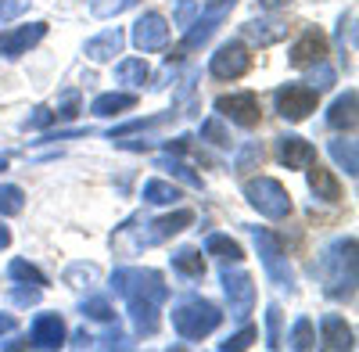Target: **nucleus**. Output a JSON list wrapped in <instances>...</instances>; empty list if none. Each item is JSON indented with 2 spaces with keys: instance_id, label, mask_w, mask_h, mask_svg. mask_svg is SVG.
<instances>
[{
  "instance_id": "obj_49",
  "label": "nucleus",
  "mask_w": 359,
  "mask_h": 352,
  "mask_svg": "<svg viewBox=\"0 0 359 352\" xmlns=\"http://www.w3.org/2000/svg\"><path fill=\"white\" fill-rule=\"evenodd\" d=\"M8 331H15V316L11 313H0V334H8Z\"/></svg>"
},
{
  "instance_id": "obj_30",
  "label": "nucleus",
  "mask_w": 359,
  "mask_h": 352,
  "mask_svg": "<svg viewBox=\"0 0 359 352\" xmlns=\"http://www.w3.org/2000/svg\"><path fill=\"white\" fill-rule=\"evenodd\" d=\"M262 158H266L262 144H259V140H248L245 148L237 151V158H233V172H252V169L262 165Z\"/></svg>"
},
{
  "instance_id": "obj_13",
  "label": "nucleus",
  "mask_w": 359,
  "mask_h": 352,
  "mask_svg": "<svg viewBox=\"0 0 359 352\" xmlns=\"http://www.w3.org/2000/svg\"><path fill=\"white\" fill-rule=\"evenodd\" d=\"M316 62H327V36L320 33L316 25H309L291 47V65L294 69H309Z\"/></svg>"
},
{
  "instance_id": "obj_40",
  "label": "nucleus",
  "mask_w": 359,
  "mask_h": 352,
  "mask_svg": "<svg viewBox=\"0 0 359 352\" xmlns=\"http://www.w3.org/2000/svg\"><path fill=\"white\" fill-rule=\"evenodd\" d=\"M40 295H43V287L25 284V287H15V291H11V302H15V306H36Z\"/></svg>"
},
{
  "instance_id": "obj_1",
  "label": "nucleus",
  "mask_w": 359,
  "mask_h": 352,
  "mask_svg": "<svg viewBox=\"0 0 359 352\" xmlns=\"http://www.w3.org/2000/svg\"><path fill=\"white\" fill-rule=\"evenodd\" d=\"M108 287L115 291L118 299H126L137 334H155L158 331V313H162V302L169 299V287H165L158 270L123 266V270L111 273Z\"/></svg>"
},
{
  "instance_id": "obj_5",
  "label": "nucleus",
  "mask_w": 359,
  "mask_h": 352,
  "mask_svg": "<svg viewBox=\"0 0 359 352\" xmlns=\"http://www.w3.org/2000/svg\"><path fill=\"white\" fill-rule=\"evenodd\" d=\"M252 238H255V248H259V259H262V270L266 277L273 280L280 291H294V270L277 241V233H269L266 226H252Z\"/></svg>"
},
{
  "instance_id": "obj_36",
  "label": "nucleus",
  "mask_w": 359,
  "mask_h": 352,
  "mask_svg": "<svg viewBox=\"0 0 359 352\" xmlns=\"http://www.w3.org/2000/svg\"><path fill=\"white\" fill-rule=\"evenodd\" d=\"M201 137H205V140H212L216 148H230V133L223 130L219 115H212V119H205V123H201Z\"/></svg>"
},
{
  "instance_id": "obj_16",
  "label": "nucleus",
  "mask_w": 359,
  "mask_h": 352,
  "mask_svg": "<svg viewBox=\"0 0 359 352\" xmlns=\"http://www.w3.org/2000/svg\"><path fill=\"white\" fill-rule=\"evenodd\" d=\"M123 47H126V33L115 25V29H104L101 36L86 40V57L97 62V65H104V62H111L115 54H123Z\"/></svg>"
},
{
  "instance_id": "obj_29",
  "label": "nucleus",
  "mask_w": 359,
  "mask_h": 352,
  "mask_svg": "<svg viewBox=\"0 0 359 352\" xmlns=\"http://www.w3.org/2000/svg\"><path fill=\"white\" fill-rule=\"evenodd\" d=\"M287 345L291 348H316V327H313L309 316H298L294 320V327L287 334Z\"/></svg>"
},
{
  "instance_id": "obj_33",
  "label": "nucleus",
  "mask_w": 359,
  "mask_h": 352,
  "mask_svg": "<svg viewBox=\"0 0 359 352\" xmlns=\"http://www.w3.org/2000/svg\"><path fill=\"white\" fill-rule=\"evenodd\" d=\"M25 209V194L15 184H0V216H18Z\"/></svg>"
},
{
  "instance_id": "obj_11",
  "label": "nucleus",
  "mask_w": 359,
  "mask_h": 352,
  "mask_svg": "<svg viewBox=\"0 0 359 352\" xmlns=\"http://www.w3.org/2000/svg\"><path fill=\"white\" fill-rule=\"evenodd\" d=\"M130 40H133V47L144 50V54L162 50V47L169 43V25H165V18H162L158 11H147V15H140V18L133 22Z\"/></svg>"
},
{
  "instance_id": "obj_7",
  "label": "nucleus",
  "mask_w": 359,
  "mask_h": 352,
  "mask_svg": "<svg viewBox=\"0 0 359 352\" xmlns=\"http://www.w3.org/2000/svg\"><path fill=\"white\" fill-rule=\"evenodd\" d=\"M219 284H223V295H226V302H230V316L233 320H248V313H252V306H255V284H252V277L245 273V270H223L219 273Z\"/></svg>"
},
{
  "instance_id": "obj_39",
  "label": "nucleus",
  "mask_w": 359,
  "mask_h": 352,
  "mask_svg": "<svg viewBox=\"0 0 359 352\" xmlns=\"http://www.w3.org/2000/svg\"><path fill=\"white\" fill-rule=\"evenodd\" d=\"M76 115H79V94H65V101L54 111V123H72Z\"/></svg>"
},
{
  "instance_id": "obj_48",
  "label": "nucleus",
  "mask_w": 359,
  "mask_h": 352,
  "mask_svg": "<svg viewBox=\"0 0 359 352\" xmlns=\"http://www.w3.org/2000/svg\"><path fill=\"white\" fill-rule=\"evenodd\" d=\"M72 345H76V348H86V345H94V338H90L86 331H76V334H72Z\"/></svg>"
},
{
  "instance_id": "obj_44",
  "label": "nucleus",
  "mask_w": 359,
  "mask_h": 352,
  "mask_svg": "<svg viewBox=\"0 0 359 352\" xmlns=\"http://www.w3.org/2000/svg\"><path fill=\"white\" fill-rule=\"evenodd\" d=\"M29 8V0H0V22H11Z\"/></svg>"
},
{
  "instance_id": "obj_27",
  "label": "nucleus",
  "mask_w": 359,
  "mask_h": 352,
  "mask_svg": "<svg viewBox=\"0 0 359 352\" xmlns=\"http://www.w3.org/2000/svg\"><path fill=\"white\" fill-rule=\"evenodd\" d=\"M155 169H165L169 176H176L180 184H187V187H194V191H201V187H205V184H201V176H198L187 162H176L172 155H169V158H158V162H155Z\"/></svg>"
},
{
  "instance_id": "obj_32",
  "label": "nucleus",
  "mask_w": 359,
  "mask_h": 352,
  "mask_svg": "<svg viewBox=\"0 0 359 352\" xmlns=\"http://www.w3.org/2000/svg\"><path fill=\"white\" fill-rule=\"evenodd\" d=\"M101 270L94 266V262H72V266L65 270V284L72 287H86V284H97Z\"/></svg>"
},
{
  "instance_id": "obj_4",
  "label": "nucleus",
  "mask_w": 359,
  "mask_h": 352,
  "mask_svg": "<svg viewBox=\"0 0 359 352\" xmlns=\"http://www.w3.org/2000/svg\"><path fill=\"white\" fill-rule=\"evenodd\" d=\"M245 198L266 219H287L291 216V194L284 191L280 180H273V176H255V180H248Z\"/></svg>"
},
{
  "instance_id": "obj_37",
  "label": "nucleus",
  "mask_w": 359,
  "mask_h": 352,
  "mask_svg": "<svg viewBox=\"0 0 359 352\" xmlns=\"http://www.w3.org/2000/svg\"><path fill=\"white\" fill-rule=\"evenodd\" d=\"M255 338H259V331H255L252 324H245V327L237 331V334H230L226 341H219V352H230V348H233V352H241V348H248Z\"/></svg>"
},
{
  "instance_id": "obj_15",
  "label": "nucleus",
  "mask_w": 359,
  "mask_h": 352,
  "mask_svg": "<svg viewBox=\"0 0 359 352\" xmlns=\"http://www.w3.org/2000/svg\"><path fill=\"white\" fill-rule=\"evenodd\" d=\"M277 158L287 165V169H309L316 162V148L306 140V137H277Z\"/></svg>"
},
{
  "instance_id": "obj_10",
  "label": "nucleus",
  "mask_w": 359,
  "mask_h": 352,
  "mask_svg": "<svg viewBox=\"0 0 359 352\" xmlns=\"http://www.w3.org/2000/svg\"><path fill=\"white\" fill-rule=\"evenodd\" d=\"M43 36H47V22H29V25L8 29V33H0V57L15 62V57H22V54L33 50Z\"/></svg>"
},
{
  "instance_id": "obj_12",
  "label": "nucleus",
  "mask_w": 359,
  "mask_h": 352,
  "mask_svg": "<svg viewBox=\"0 0 359 352\" xmlns=\"http://www.w3.org/2000/svg\"><path fill=\"white\" fill-rule=\"evenodd\" d=\"M191 223H194V212H191V209H176V212H169V216H158V219H151V223L137 233V245H162V241L172 238V233L187 230Z\"/></svg>"
},
{
  "instance_id": "obj_43",
  "label": "nucleus",
  "mask_w": 359,
  "mask_h": 352,
  "mask_svg": "<svg viewBox=\"0 0 359 352\" xmlns=\"http://www.w3.org/2000/svg\"><path fill=\"white\" fill-rule=\"evenodd\" d=\"M237 0H205V8H198L201 15H212V18H226L233 11Z\"/></svg>"
},
{
  "instance_id": "obj_9",
  "label": "nucleus",
  "mask_w": 359,
  "mask_h": 352,
  "mask_svg": "<svg viewBox=\"0 0 359 352\" xmlns=\"http://www.w3.org/2000/svg\"><path fill=\"white\" fill-rule=\"evenodd\" d=\"M252 69V54L241 40H226L212 57H208V72L216 79H241Z\"/></svg>"
},
{
  "instance_id": "obj_51",
  "label": "nucleus",
  "mask_w": 359,
  "mask_h": 352,
  "mask_svg": "<svg viewBox=\"0 0 359 352\" xmlns=\"http://www.w3.org/2000/svg\"><path fill=\"white\" fill-rule=\"evenodd\" d=\"M8 245H11V230L0 223V248H8Z\"/></svg>"
},
{
  "instance_id": "obj_17",
  "label": "nucleus",
  "mask_w": 359,
  "mask_h": 352,
  "mask_svg": "<svg viewBox=\"0 0 359 352\" xmlns=\"http://www.w3.org/2000/svg\"><path fill=\"white\" fill-rule=\"evenodd\" d=\"M241 33L248 40H255L259 47H269V43H280L287 36V22H280V18H252V22L241 25Z\"/></svg>"
},
{
  "instance_id": "obj_45",
  "label": "nucleus",
  "mask_w": 359,
  "mask_h": 352,
  "mask_svg": "<svg viewBox=\"0 0 359 352\" xmlns=\"http://www.w3.org/2000/svg\"><path fill=\"white\" fill-rule=\"evenodd\" d=\"M101 345H104V348H130V338H126V331H123V327L115 324V327L101 338Z\"/></svg>"
},
{
  "instance_id": "obj_20",
  "label": "nucleus",
  "mask_w": 359,
  "mask_h": 352,
  "mask_svg": "<svg viewBox=\"0 0 359 352\" xmlns=\"http://www.w3.org/2000/svg\"><path fill=\"white\" fill-rule=\"evenodd\" d=\"M355 90H345V94H338L334 97V104L327 108V126L331 130H355Z\"/></svg>"
},
{
  "instance_id": "obj_25",
  "label": "nucleus",
  "mask_w": 359,
  "mask_h": 352,
  "mask_svg": "<svg viewBox=\"0 0 359 352\" xmlns=\"http://www.w3.org/2000/svg\"><path fill=\"white\" fill-rule=\"evenodd\" d=\"M115 79H118V83H126V86H144L147 79H151V69H147L144 57H126V62H118Z\"/></svg>"
},
{
  "instance_id": "obj_53",
  "label": "nucleus",
  "mask_w": 359,
  "mask_h": 352,
  "mask_svg": "<svg viewBox=\"0 0 359 352\" xmlns=\"http://www.w3.org/2000/svg\"><path fill=\"white\" fill-rule=\"evenodd\" d=\"M8 169V158H0V172H4Z\"/></svg>"
},
{
  "instance_id": "obj_6",
  "label": "nucleus",
  "mask_w": 359,
  "mask_h": 352,
  "mask_svg": "<svg viewBox=\"0 0 359 352\" xmlns=\"http://www.w3.org/2000/svg\"><path fill=\"white\" fill-rule=\"evenodd\" d=\"M316 101H320V94L313 90L309 83H287V86H280V90L273 94V104L280 111V119H287V123L309 119V111H316Z\"/></svg>"
},
{
  "instance_id": "obj_50",
  "label": "nucleus",
  "mask_w": 359,
  "mask_h": 352,
  "mask_svg": "<svg viewBox=\"0 0 359 352\" xmlns=\"http://www.w3.org/2000/svg\"><path fill=\"white\" fill-rule=\"evenodd\" d=\"M287 4V0H259V8H266V11H280Z\"/></svg>"
},
{
  "instance_id": "obj_2",
  "label": "nucleus",
  "mask_w": 359,
  "mask_h": 352,
  "mask_svg": "<svg viewBox=\"0 0 359 352\" xmlns=\"http://www.w3.org/2000/svg\"><path fill=\"white\" fill-rule=\"evenodd\" d=\"M323 295L334 302H348L355 295V238H338L320 259Z\"/></svg>"
},
{
  "instance_id": "obj_3",
  "label": "nucleus",
  "mask_w": 359,
  "mask_h": 352,
  "mask_svg": "<svg viewBox=\"0 0 359 352\" xmlns=\"http://www.w3.org/2000/svg\"><path fill=\"white\" fill-rule=\"evenodd\" d=\"M219 324H223V309L216 302H208V299H184V302L172 306V327L187 341L208 338Z\"/></svg>"
},
{
  "instance_id": "obj_46",
  "label": "nucleus",
  "mask_w": 359,
  "mask_h": 352,
  "mask_svg": "<svg viewBox=\"0 0 359 352\" xmlns=\"http://www.w3.org/2000/svg\"><path fill=\"white\" fill-rule=\"evenodd\" d=\"M352 25H355V11H348V15L338 22V40H341V43L348 40V47H355V29H352Z\"/></svg>"
},
{
  "instance_id": "obj_38",
  "label": "nucleus",
  "mask_w": 359,
  "mask_h": 352,
  "mask_svg": "<svg viewBox=\"0 0 359 352\" xmlns=\"http://www.w3.org/2000/svg\"><path fill=\"white\" fill-rule=\"evenodd\" d=\"M313 69V76H309V86L316 94H323V90H331L334 86V69L331 65H323V62H316V65H309Z\"/></svg>"
},
{
  "instance_id": "obj_19",
  "label": "nucleus",
  "mask_w": 359,
  "mask_h": 352,
  "mask_svg": "<svg viewBox=\"0 0 359 352\" xmlns=\"http://www.w3.org/2000/svg\"><path fill=\"white\" fill-rule=\"evenodd\" d=\"M306 172H309V191H313L320 201H327V205L341 201V184H338V176H334L331 169H323L320 162H313Z\"/></svg>"
},
{
  "instance_id": "obj_28",
  "label": "nucleus",
  "mask_w": 359,
  "mask_h": 352,
  "mask_svg": "<svg viewBox=\"0 0 359 352\" xmlns=\"http://www.w3.org/2000/svg\"><path fill=\"white\" fill-rule=\"evenodd\" d=\"M8 277H11V280H18V284H36V287H47V277H43V270H36L29 259H11Z\"/></svg>"
},
{
  "instance_id": "obj_47",
  "label": "nucleus",
  "mask_w": 359,
  "mask_h": 352,
  "mask_svg": "<svg viewBox=\"0 0 359 352\" xmlns=\"http://www.w3.org/2000/svg\"><path fill=\"white\" fill-rule=\"evenodd\" d=\"M162 148L169 155H180V151H187L191 148V137H176V140H162Z\"/></svg>"
},
{
  "instance_id": "obj_21",
  "label": "nucleus",
  "mask_w": 359,
  "mask_h": 352,
  "mask_svg": "<svg viewBox=\"0 0 359 352\" xmlns=\"http://www.w3.org/2000/svg\"><path fill=\"white\" fill-rule=\"evenodd\" d=\"M137 108V94H126V90H108V94H97L90 111L101 115V119H111V115H123V111H133Z\"/></svg>"
},
{
  "instance_id": "obj_42",
  "label": "nucleus",
  "mask_w": 359,
  "mask_h": 352,
  "mask_svg": "<svg viewBox=\"0 0 359 352\" xmlns=\"http://www.w3.org/2000/svg\"><path fill=\"white\" fill-rule=\"evenodd\" d=\"M54 123V111L47 108V104H40V108H33V115L25 119V130H47Z\"/></svg>"
},
{
  "instance_id": "obj_41",
  "label": "nucleus",
  "mask_w": 359,
  "mask_h": 352,
  "mask_svg": "<svg viewBox=\"0 0 359 352\" xmlns=\"http://www.w3.org/2000/svg\"><path fill=\"white\" fill-rule=\"evenodd\" d=\"M194 15H198L194 0H180V8H176V15H172V25H176V29H187V25L194 22Z\"/></svg>"
},
{
  "instance_id": "obj_52",
  "label": "nucleus",
  "mask_w": 359,
  "mask_h": 352,
  "mask_svg": "<svg viewBox=\"0 0 359 352\" xmlns=\"http://www.w3.org/2000/svg\"><path fill=\"white\" fill-rule=\"evenodd\" d=\"M25 345H29V338H15V341H8L4 348H25Z\"/></svg>"
},
{
  "instance_id": "obj_8",
  "label": "nucleus",
  "mask_w": 359,
  "mask_h": 352,
  "mask_svg": "<svg viewBox=\"0 0 359 352\" xmlns=\"http://www.w3.org/2000/svg\"><path fill=\"white\" fill-rule=\"evenodd\" d=\"M216 115H223V119L245 126V130H255L259 119H262V108H259V97L252 90H237V94L216 97Z\"/></svg>"
},
{
  "instance_id": "obj_22",
  "label": "nucleus",
  "mask_w": 359,
  "mask_h": 352,
  "mask_svg": "<svg viewBox=\"0 0 359 352\" xmlns=\"http://www.w3.org/2000/svg\"><path fill=\"white\" fill-rule=\"evenodd\" d=\"M205 255H216L219 262H241L245 248L237 245L233 238H226V233H208L205 238Z\"/></svg>"
},
{
  "instance_id": "obj_34",
  "label": "nucleus",
  "mask_w": 359,
  "mask_h": 352,
  "mask_svg": "<svg viewBox=\"0 0 359 352\" xmlns=\"http://www.w3.org/2000/svg\"><path fill=\"white\" fill-rule=\"evenodd\" d=\"M137 4V0H90V15L94 18H115Z\"/></svg>"
},
{
  "instance_id": "obj_31",
  "label": "nucleus",
  "mask_w": 359,
  "mask_h": 352,
  "mask_svg": "<svg viewBox=\"0 0 359 352\" xmlns=\"http://www.w3.org/2000/svg\"><path fill=\"white\" fill-rule=\"evenodd\" d=\"M79 313H83L86 320H97V324H111V320H115V309H111V302H108L104 295L86 299V302L79 306Z\"/></svg>"
},
{
  "instance_id": "obj_26",
  "label": "nucleus",
  "mask_w": 359,
  "mask_h": 352,
  "mask_svg": "<svg viewBox=\"0 0 359 352\" xmlns=\"http://www.w3.org/2000/svg\"><path fill=\"white\" fill-rule=\"evenodd\" d=\"M140 198H144L147 205H176V201H180V191H176L169 180H158V176H155V180L144 184Z\"/></svg>"
},
{
  "instance_id": "obj_35",
  "label": "nucleus",
  "mask_w": 359,
  "mask_h": 352,
  "mask_svg": "<svg viewBox=\"0 0 359 352\" xmlns=\"http://www.w3.org/2000/svg\"><path fill=\"white\" fill-rule=\"evenodd\" d=\"M266 345L280 348V306L277 302L266 306Z\"/></svg>"
},
{
  "instance_id": "obj_14",
  "label": "nucleus",
  "mask_w": 359,
  "mask_h": 352,
  "mask_svg": "<svg viewBox=\"0 0 359 352\" xmlns=\"http://www.w3.org/2000/svg\"><path fill=\"white\" fill-rule=\"evenodd\" d=\"M65 338H69V331L57 313H40L33 320V331H29V345L33 348H62Z\"/></svg>"
},
{
  "instance_id": "obj_24",
  "label": "nucleus",
  "mask_w": 359,
  "mask_h": 352,
  "mask_svg": "<svg viewBox=\"0 0 359 352\" xmlns=\"http://www.w3.org/2000/svg\"><path fill=\"white\" fill-rule=\"evenodd\" d=\"M327 151H331V158H334L348 176H355V172H359V151H355V140L334 137V140H327Z\"/></svg>"
},
{
  "instance_id": "obj_18",
  "label": "nucleus",
  "mask_w": 359,
  "mask_h": 352,
  "mask_svg": "<svg viewBox=\"0 0 359 352\" xmlns=\"http://www.w3.org/2000/svg\"><path fill=\"white\" fill-rule=\"evenodd\" d=\"M320 345L323 348H352V327L345 324V320L338 313H327L320 316Z\"/></svg>"
},
{
  "instance_id": "obj_23",
  "label": "nucleus",
  "mask_w": 359,
  "mask_h": 352,
  "mask_svg": "<svg viewBox=\"0 0 359 352\" xmlns=\"http://www.w3.org/2000/svg\"><path fill=\"white\" fill-rule=\"evenodd\" d=\"M172 270L184 273L187 280H201L205 277V255L198 248H176L172 252Z\"/></svg>"
}]
</instances>
